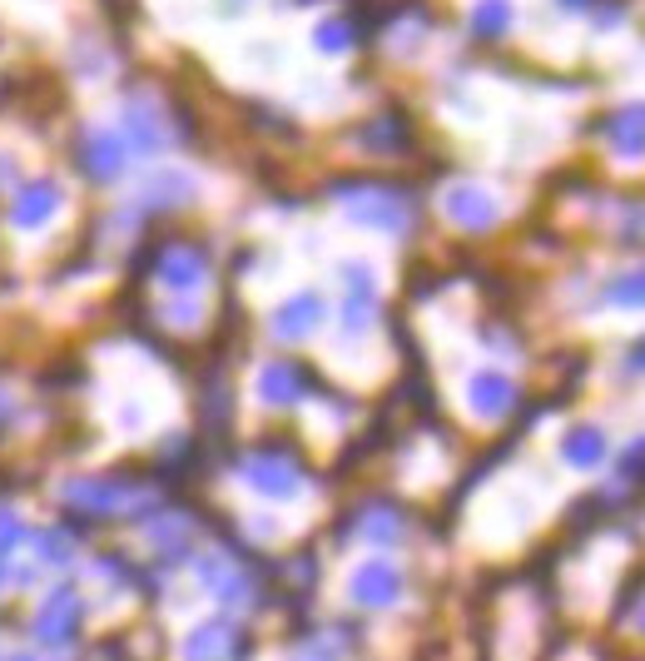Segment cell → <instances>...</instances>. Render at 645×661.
Returning a JSON list of instances; mask_svg holds the SVG:
<instances>
[{
  "instance_id": "15",
  "label": "cell",
  "mask_w": 645,
  "mask_h": 661,
  "mask_svg": "<svg viewBox=\"0 0 645 661\" xmlns=\"http://www.w3.org/2000/svg\"><path fill=\"white\" fill-rule=\"evenodd\" d=\"M229 641H234V626L229 622H209V626H199L194 637H189V661H214V657H223L229 651Z\"/></svg>"
},
{
  "instance_id": "5",
  "label": "cell",
  "mask_w": 645,
  "mask_h": 661,
  "mask_svg": "<svg viewBox=\"0 0 645 661\" xmlns=\"http://www.w3.org/2000/svg\"><path fill=\"white\" fill-rule=\"evenodd\" d=\"M447 214H452L462 229H492L496 225L492 194H481L477 185H457V189H452V194H447Z\"/></svg>"
},
{
  "instance_id": "6",
  "label": "cell",
  "mask_w": 645,
  "mask_h": 661,
  "mask_svg": "<svg viewBox=\"0 0 645 661\" xmlns=\"http://www.w3.org/2000/svg\"><path fill=\"white\" fill-rule=\"evenodd\" d=\"M55 209H60V189L50 185V179H36V185H21L11 219H15L21 229H36V225H46Z\"/></svg>"
},
{
  "instance_id": "7",
  "label": "cell",
  "mask_w": 645,
  "mask_h": 661,
  "mask_svg": "<svg viewBox=\"0 0 645 661\" xmlns=\"http://www.w3.org/2000/svg\"><path fill=\"white\" fill-rule=\"evenodd\" d=\"M308 389H313V383H308V373L298 364H269L263 373H258V393H263L269 403H279V408L298 403Z\"/></svg>"
},
{
  "instance_id": "11",
  "label": "cell",
  "mask_w": 645,
  "mask_h": 661,
  "mask_svg": "<svg viewBox=\"0 0 645 661\" xmlns=\"http://www.w3.org/2000/svg\"><path fill=\"white\" fill-rule=\"evenodd\" d=\"M125 135H129V150H140V154L165 150V130H159V119H154L150 105H129L125 110Z\"/></svg>"
},
{
  "instance_id": "2",
  "label": "cell",
  "mask_w": 645,
  "mask_h": 661,
  "mask_svg": "<svg viewBox=\"0 0 645 661\" xmlns=\"http://www.w3.org/2000/svg\"><path fill=\"white\" fill-rule=\"evenodd\" d=\"M402 597V572L387 562H367L358 567V577H352V602L363 607H392Z\"/></svg>"
},
{
  "instance_id": "13",
  "label": "cell",
  "mask_w": 645,
  "mask_h": 661,
  "mask_svg": "<svg viewBox=\"0 0 645 661\" xmlns=\"http://www.w3.org/2000/svg\"><path fill=\"white\" fill-rule=\"evenodd\" d=\"M610 144L621 154L645 150V105H631V110H616V115H610Z\"/></svg>"
},
{
  "instance_id": "9",
  "label": "cell",
  "mask_w": 645,
  "mask_h": 661,
  "mask_svg": "<svg viewBox=\"0 0 645 661\" xmlns=\"http://www.w3.org/2000/svg\"><path fill=\"white\" fill-rule=\"evenodd\" d=\"M318 319H323V298L298 294V298H288V304L273 314V333H279V339H304V333L318 329Z\"/></svg>"
},
{
  "instance_id": "3",
  "label": "cell",
  "mask_w": 645,
  "mask_h": 661,
  "mask_svg": "<svg viewBox=\"0 0 645 661\" xmlns=\"http://www.w3.org/2000/svg\"><path fill=\"white\" fill-rule=\"evenodd\" d=\"M248 483L263 497H288L304 483V468H298L294 458H269V453H258V458L248 462Z\"/></svg>"
},
{
  "instance_id": "19",
  "label": "cell",
  "mask_w": 645,
  "mask_h": 661,
  "mask_svg": "<svg viewBox=\"0 0 645 661\" xmlns=\"http://www.w3.org/2000/svg\"><path fill=\"white\" fill-rule=\"evenodd\" d=\"M352 46V21H323L318 25V50H348Z\"/></svg>"
},
{
  "instance_id": "8",
  "label": "cell",
  "mask_w": 645,
  "mask_h": 661,
  "mask_svg": "<svg viewBox=\"0 0 645 661\" xmlns=\"http://www.w3.org/2000/svg\"><path fill=\"white\" fill-rule=\"evenodd\" d=\"M80 165L90 179H115L119 169H125V144H119L115 135H85Z\"/></svg>"
},
{
  "instance_id": "12",
  "label": "cell",
  "mask_w": 645,
  "mask_h": 661,
  "mask_svg": "<svg viewBox=\"0 0 645 661\" xmlns=\"http://www.w3.org/2000/svg\"><path fill=\"white\" fill-rule=\"evenodd\" d=\"M159 274H165L169 289H184L189 294V289H199L204 283V254L199 249H175V254H165V269Z\"/></svg>"
},
{
  "instance_id": "16",
  "label": "cell",
  "mask_w": 645,
  "mask_h": 661,
  "mask_svg": "<svg viewBox=\"0 0 645 661\" xmlns=\"http://www.w3.org/2000/svg\"><path fill=\"white\" fill-rule=\"evenodd\" d=\"M506 25H512V5H506V0H477V11H472V36L496 40Z\"/></svg>"
},
{
  "instance_id": "24",
  "label": "cell",
  "mask_w": 645,
  "mask_h": 661,
  "mask_svg": "<svg viewBox=\"0 0 645 661\" xmlns=\"http://www.w3.org/2000/svg\"><path fill=\"white\" fill-rule=\"evenodd\" d=\"M21 661H25V657H21Z\"/></svg>"
},
{
  "instance_id": "1",
  "label": "cell",
  "mask_w": 645,
  "mask_h": 661,
  "mask_svg": "<svg viewBox=\"0 0 645 661\" xmlns=\"http://www.w3.org/2000/svg\"><path fill=\"white\" fill-rule=\"evenodd\" d=\"M333 194L348 200V214L358 219V225H373V229H402V225H408V200H402L392 185L343 179V185H333Z\"/></svg>"
},
{
  "instance_id": "10",
  "label": "cell",
  "mask_w": 645,
  "mask_h": 661,
  "mask_svg": "<svg viewBox=\"0 0 645 661\" xmlns=\"http://www.w3.org/2000/svg\"><path fill=\"white\" fill-rule=\"evenodd\" d=\"M562 458L571 462V468H596V462H606V433H601L596 423H576L571 433L562 437Z\"/></svg>"
},
{
  "instance_id": "20",
  "label": "cell",
  "mask_w": 645,
  "mask_h": 661,
  "mask_svg": "<svg viewBox=\"0 0 645 661\" xmlns=\"http://www.w3.org/2000/svg\"><path fill=\"white\" fill-rule=\"evenodd\" d=\"M621 478H625V483H645V437L635 443V448H625V458H621Z\"/></svg>"
},
{
  "instance_id": "17",
  "label": "cell",
  "mask_w": 645,
  "mask_h": 661,
  "mask_svg": "<svg viewBox=\"0 0 645 661\" xmlns=\"http://www.w3.org/2000/svg\"><path fill=\"white\" fill-rule=\"evenodd\" d=\"M606 298L616 308H645V264L616 274V279H610V289H606Z\"/></svg>"
},
{
  "instance_id": "18",
  "label": "cell",
  "mask_w": 645,
  "mask_h": 661,
  "mask_svg": "<svg viewBox=\"0 0 645 661\" xmlns=\"http://www.w3.org/2000/svg\"><path fill=\"white\" fill-rule=\"evenodd\" d=\"M398 532H402V518L387 508V503H373V508H367V522H363L367 543H398Z\"/></svg>"
},
{
  "instance_id": "4",
  "label": "cell",
  "mask_w": 645,
  "mask_h": 661,
  "mask_svg": "<svg viewBox=\"0 0 645 661\" xmlns=\"http://www.w3.org/2000/svg\"><path fill=\"white\" fill-rule=\"evenodd\" d=\"M467 403L477 408L481 418H502V414H512L516 383H512V378H502V373H477L467 383Z\"/></svg>"
},
{
  "instance_id": "21",
  "label": "cell",
  "mask_w": 645,
  "mask_h": 661,
  "mask_svg": "<svg viewBox=\"0 0 645 661\" xmlns=\"http://www.w3.org/2000/svg\"><path fill=\"white\" fill-rule=\"evenodd\" d=\"M625 368H631V373H645V339L635 343L631 354H625Z\"/></svg>"
},
{
  "instance_id": "22",
  "label": "cell",
  "mask_w": 645,
  "mask_h": 661,
  "mask_svg": "<svg viewBox=\"0 0 645 661\" xmlns=\"http://www.w3.org/2000/svg\"><path fill=\"white\" fill-rule=\"evenodd\" d=\"M5 418H11V398H5V389H0V433H5Z\"/></svg>"
},
{
  "instance_id": "14",
  "label": "cell",
  "mask_w": 645,
  "mask_h": 661,
  "mask_svg": "<svg viewBox=\"0 0 645 661\" xmlns=\"http://www.w3.org/2000/svg\"><path fill=\"white\" fill-rule=\"evenodd\" d=\"M70 632H75V592L60 587L55 597H50V607L40 612V637L60 641V637H70Z\"/></svg>"
},
{
  "instance_id": "23",
  "label": "cell",
  "mask_w": 645,
  "mask_h": 661,
  "mask_svg": "<svg viewBox=\"0 0 645 661\" xmlns=\"http://www.w3.org/2000/svg\"><path fill=\"white\" fill-rule=\"evenodd\" d=\"M562 5H571V11H581V5H591V0H562Z\"/></svg>"
}]
</instances>
